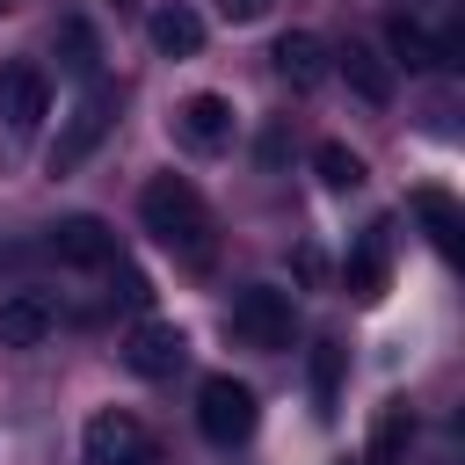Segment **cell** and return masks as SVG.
I'll list each match as a JSON object with an SVG mask.
<instances>
[{
	"label": "cell",
	"mask_w": 465,
	"mask_h": 465,
	"mask_svg": "<svg viewBox=\"0 0 465 465\" xmlns=\"http://www.w3.org/2000/svg\"><path fill=\"white\" fill-rule=\"evenodd\" d=\"M138 218H145V232H153L167 254H182V262H203V254H211V211H203L196 182L153 174V182L138 189Z\"/></svg>",
	"instance_id": "obj_1"
},
{
	"label": "cell",
	"mask_w": 465,
	"mask_h": 465,
	"mask_svg": "<svg viewBox=\"0 0 465 465\" xmlns=\"http://www.w3.org/2000/svg\"><path fill=\"white\" fill-rule=\"evenodd\" d=\"M80 465H167V458H160V443H153V429H145L138 414L102 407V414H87V429H80Z\"/></svg>",
	"instance_id": "obj_2"
},
{
	"label": "cell",
	"mask_w": 465,
	"mask_h": 465,
	"mask_svg": "<svg viewBox=\"0 0 465 465\" xmlns=\"http://www.w3.org/2000/svg\"><path fill=\"white\" fill-rule=\"evenodd\" d=\"M116 131V94L109 87H87L73 109H65V124H58V138H51V153H44V167L51 174H73L80 160H94V145Z\"/></svg>",
	"instance_id": "obj_3"
},
{
	"label": "cell",
	"mask_w": 465,
	"mask_h": 465,
	"mask_svg": "<svg viewBox=\"0 0 465 465\" xmlns=\"http://www.w3.org/2000/svg\"><path fill=\"white\" fill-rule=\"evenodd\" d=\"M196 429H203V443H218V450L247 443V436H254V385H240L232 371L203 378V385H196Z\"/></svg>",
	"instance_id": "obj_4"
},
{
	"label": "cell",
	"mask_w": 465,
	"mask_h": 465,
	"mask_svg": "<svg viewBox=\"0 0 465 465\" xmlns=\"http://www.w3.org/2000/svg\"><path fill=\"white\" fill-rule=\"evenodd\" d=\"M225 320H232V334H240L247 349H291V334H298V305H291V291H276V283H247Z\"/></svg>",
	"instance_id": "obj_5"
},
{
	"label": "cell",
	"mask_w": 465,
	"mask_h": 465,
	"mask_svg": "<svg viewBox=\"0 0 465 465\" xmlns=\"http://www.w3.org/2000/svg\"><path fill=\"white\" fill-rule=\"evenodd\" d=\"M44 116H51V80H44V65H29V58L0 65V124H7L15 138H29Z\"/></svg>",
	"instance_id": "obj_6"
},
{
	"label": "cell",
	"mask_w": 465,
	"mask_h": 465,
	"mask_svg": "<svg viewBox=\"0 0 465 465\" xmlns=\"http://www.w3.org/2000/svg\"><path fill=\"white\" fill-rule=\"evenodd\" d=\"M182 356H189V341H182L174 320H138V327L124 334V363H131L138 378H174Z\"/></svg>",
	"instance_id": "obj_7"
},
{
	"label": "cell",
	"mask_w": 465,
	"mask_h": 465,
	"mask_svg": "<svg viewBox=\"0 0 465 465\" xmlns=\"http://www.w3.org/2000/svg\"><path fill=\"white\" fill-rule=\"evenodd\" d=\"M51 334H58L51 291H7L0 298V349H44Z\"/></svg>",
	"instance_id": "obj_8"
},
{
	"label": "cell",
	"mask_w": 465,
	"mask_h": 465,
	"mask_svg": "<svg viewBox=\"0 0 465 465\" xmlns=\"http://www.w3.org/2000/svg\"><path fill=\"white\" fill-rule=\"evenodd\" d=\"M174 138H182L189 153H225V145H232V102H225V94H189V102L174 109Z\"/></svg>",
	"instance_id": "obj_9"
},
{
	"label": "cell",
	"mask_w": 465,
	"mask_h": 465,
	"mask_svg": "<svg viewBox=\"0 0 465 465\" xmlns=\"http://www.w3.org/2000/svg\"><path fill=\"white\" fill-rule=\"evenodd\" d=\"M51 254H58L65 269H109V262H116V232H109L102 218H58V225H51Z\"/></svg>",
	"instance_id": "obj_10"
},
{
	"label": "cell",
	"mask_w": 465,
	"mask_h": 465,
	"mask_svg": "<svg viewBox=\"0 0 465 465\" xmlns=\"http://www.w3.org/2000/svg\"><path fill=\"white\" fill-rule=\"evenodd\" d=\"M269 58H276V80H283V87H298V94L327 80V44H320L312 29H283Z\"/></svg>",
	"instance_id": "obj_11"
},
{
	"label": "cell",
	"mask_w": 465,
	"mask_h": 465,
	"mask_svg": "<svg viewBox=\"0 0 465 465\" xmlns=\"http://www.w3.org/2000/svg\"><path fill=\"white\" fill-rule=\"evenodd\" d=\"M334 65H341V80H349V94H363L371 109H385L392 102V65H385V51H371V44H341V51H327Z\"/></svg>",
	"instance_id": "obj_12"
},
{
	"label": "cell",
	"mask_w": 465,
	"mask_h": 465,
	"mask_svg": "<svg viewBox=\"0 0 465 465\" xmlns=\"http://www.w3.org/2000/svg\"><path fill=\"white\" fill-rule=\"evenodd\" d=\"M145 36H153L160 58H196V51H203V15L182 7V0H167V7L145 15Z\"/></svg>",
	"instance_id": "obj_13"
},
{
	"label": "cell",
	"mask_w": 465,
	"mask_h": 465,
	"mask_svg": "<svg viewBox=\"0 0 465 465\" xmlns=\"http://www.w3.org/2000/svg\"><path fill=\"white\" fill-rule=\"evenodd\" d=\"M385 51H392L400 65L429 73V65H443V58H450V36H436V29H429V22H414V15H392V22H385Z\"/></svg>",
	"instance_id": "obj_14"
},
{
	"label": "cell",
	"mask_w": 465,
	"mask_h": 465,
	"mask_svg": "<svg viewBox=\"0 0 465 465\" xmlns=\"http://www.w3.org/2000/svg\"><path fill=\"white\" fill-rule=\"evenodd\" d=\"M407 211H414V218L429 225V240H436V254H458V232H465V211H458V196H450V189H436V182H429V189H414V196H407Z\"/></svg>",
	"instance_id": "obj_15"
},
{
	"label": "cell",
	"mask_w": 465,
	"mask_h": 465,
	"mask_svg": "<svg viewBox=\"0 0 465 465\" xmlns=\"http://www.w3.org/2000/svg\"><path fill=\"white\" fill-rule=\"evenodd\" d=\"M385 232H392V225H371V232L356 240V254H349V291H356V298H378V291H385Z\"/></svg>",
	"instance_id": "obj_16"
},
{
	"label": "cell",
	"mask_w": 465,
	"mask_h": 465,
	"mask_svg": "<svg viewBox=\"0 0 465 465\" xmlns=\"http://www.w3.org/2000/svg\"><path fill=\"white\" fill-rule=\"evenodd\" d=\"M312 167H320V182H327L334 196L363 189V153H349L341 138H320V145H312Z\"/></svg>",
	"instance_id": "obj_17"
},
{
	"label": "cell",
	"mask_w": 465,
	"mask_h": 465,
	"mask_svg": "<svg viewBox=\"0 0 465 465\" xmlns=\"http://www.w3.org/2000/svg\"><path fill=\"white\" fill-rule=\"evenodd\" d=\"M334 407H341V341H320L312 349V414L334 421Z\"/></svg>",
	"instance_id": "obj_18"
},
{
	"label": "cell",
	"mask_w": 465,
	"mask_h": 465,
	"mask_svg": "<svg viewBox=\"0 0 465 465\" xmlns=\"http://www.w3.org/2000/svg\"><path fill=\"white\" fill-rule=\"evenodd\" d=\"M414 436V414H407V400H385L378 407V421H371V465H385V458H400V443Z\"/></svg>",
	"instance_id": "obj_19"
},
{
	"label": "cell",
	"mask_w": 465,
	"mask_h": 465,
	"mask_svg": "<svg viewBox=\"0 0 465 465\" xmlns=\"http://www.w3.org/2000/svg\"><path fill=\"white\" fill-rule=\"evenodd\" d=\"M58 44H65V65L73 73H94V29L87 22H58Z\"/></svg>",
	"instance_id": "obj_20"
},
{
	"label": "cell",
	"mask_w": 465,
	"mask_h": 465,
	"mask_svg": "<svg viewBox=\"0 0 465 465\" xmlns=\"http://www.w3.org/2000/svg\"><path fill=\"white\" fill-rule=\"evenodd\" d=\"M225 7V22H262L269 15V0H218Z\"/></svg>",
	"instance_id": "obj_21"
},
{
	"label": "cell",
	"mask_w": 465,
	"mask_h": 465,
	"mask_svg": "<svg viewBox=\"0 0 465 465\" xmlns=\"http://www.w3.org/2000/svg\"><path fill=\"white\" fill-rule=\"evenodd\" d=\"M0 7H15V0H0Z\"/></svg>",
	"instance_id": "obj_22"
},
{
	"label": "cell",
	"mask_w": 465,
	"mask_h": 465,
	"mask_svg": "<svg viewBox=\"0 0 465 465\" xmlns=\"http://www.w3.org/2000/svg\"><path fill=\"white\" fill-rule=\"evenodd\" d=\"M363 465H371V458H363Z\"/></svg>",
	"instance_id": "obj_23"
}]
</instances>
